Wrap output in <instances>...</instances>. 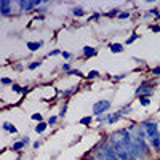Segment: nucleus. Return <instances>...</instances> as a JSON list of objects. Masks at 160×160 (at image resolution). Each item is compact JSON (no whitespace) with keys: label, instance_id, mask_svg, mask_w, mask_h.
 <instances>
[{"label":"nucleus","instance_id":"bb28decb","mask_svg":"<svg viewBox=\"0 0 160 160\" xmlns=\"http://www.w3.org/2000/svg\"><path fill=\"white\" fill-rule=\"evenodd\" d=\"M149 15H152V16H158V15H160V10H158V8H151V10H149Z\"/></svg>","mask_w":160,"mask_h":160},{"label":"nucleus","instance_id":"4468645a","mask_svg":"<svg viewBox=\"0 0 160 160\" xmlns=\"http://www.w3.org/2000/svg\"><path fill=\"white\" fill-rule=\"evenodd\" d=\"M93 122V117L91 115H87V117H82V118H80V125H88V123H91Z\"/></svg>","mask_w":160,"mask_h":160},{"label":"nucleus","instance_id":"6e6552de","mask_svg":"<svg viewBox=\"0 0 160 160\" xmlns=\"http://www.w3.org/2000/svg\"><path fill=\"white\" fill-rule=\"evenodd\" d=\"M2 127H3V130H5V131L11 133V135H15V133L18 131V130H16V127L13 125V123H10V122H3V125H2Z\"/></svg>","mask_w":160,"mask_h":160},{"label":"nucleus","instance_id":"f3484780","mask_svg":"<svg viewBox=\"0 0 160 160\" xmlns=\"http://www.w3.org/2000/svg\"><path fill=\"white\" fill-rule=\"evenodd\" d=\"M120 13H122V11H120V8H112L109 13H106V16H115V15L118 16Z\"/></svg>","mask_w":160,"mask_h":160},{"label":"nucleus","instance_id":"dca6fc26","mask_svg":"<svg viewBox=\"0 0 160 160\" xmlns=\"http://www.w3.org/2000/svg\"><path fill=\"white\" fill-rule=\"evenodd\" d=\"M138 38H139V35H138V34H131V37H128V38H127L125 45H131V43L135 42V40H138Z\"/></svg>","mask_w":160,"mask_h":160},{"label":"nucleus","instance_id":"423d86ee","mask_svg":"<svg viewBox=\"0 0 160 160\" xmlns=\"http://www.w3.org/2000/svg\"><path fill=\"white\" fill-rule=\"evenodd\" d=\"M96 55V48L95 47H83V56L85 58H91V56H95Z\"/></svg>","mask_w":160,"mask_h":160},{"label":"nucleus","instance_id":"e433bc0d","mask_svg":"<svg viewBox=\"0 0 160 160\" xmlns=\"http://www.w3.org/2000/svg\"><path fill=\"white\" fill-rule=\"evenodd\" d=\"M22 141H24L26 144H29V141H31V139H29V136H24V138H22Z\"/></svg>","mask_w":160,"mask_h":160},{"label":"nucleus","instance_id":"a878e982","mask_svg":"<svg viewBox=\"0 0 160 160\" xmlns=\"http://www.w3.org/2000/svg\"><path fill=\"white\" fill-rule=\"evenodd\" d=\"M56 122H58V117H56V115H51V117L48 118V125H55Z\"/></svg>","mask_w":160,"mask_h":160},{"label":"nucleus","instance_id":"a211bd4d","mask_svg":"<svg viewBox=\"0 0 160 160\" xmlns=\"http://www.w3.org/2000/svg\"><path fill=\"white\" fill-rule=\"evenodd\" d=\"M40 66H42V61H35V62H31L28 68L31 69V71H34V69H37V68H40Z\"/></svg>","mask_w":160,"mask_h":160},{"label":"nucleus","instance_id":"5701e85b","mask_svg":"<svg viewBox=\"0 0 160 160\" xmlns=\"http://www.w3.org/2000/svg\"><path fill=\"white\" fill-rule=\"evenodd\" d=\"M127 18H130V11H122L118 15V19H127Z\"/></svg>","mask_w":160,"mask_h":160},{"label":"nucleus","instance_id":"9d476101","mask_svg":"<svg viewBox=\"0 0 160 160\" xmlns=\"http://www.w3.org/2000/svg\"><path fill=\"white\" fill-rule=\"evenodd\" d=\"M48 128V122H40L38 125H35V133H38V135H40V133H43L45 130Z\"/></svg>","mask_w":160,"mask_h":160},{"label":"nucleus","instance_id":"39448f33","mask_svg":"<svg viewBox=\"0 0 160 160\" xmlns=\"http://www.w3.org/2000/svg\"><path fill=\"white\" fill-rule=\"evenodd\" d=\"M10 7H11V2H7V0H2V2H0V15H2V16H8L10 13H11Z\"/></svg>","mask_w":160,"mask_h":160},{"label":"nucleus","instance_id":"c85d7f7f","mask_svg":"<svg viewBox=\"0 0 160 160\" xmlns=\"http://www.w3.org/2000/svg\"><path fill=\"white\" fill-rule=\"evenodd\" d=\"M61 69H62V71H66V72H71V71H72V69H71V66H69L68 62H64V64L61 66Z\"/></svg>","mask_w":160,"mask_h":160},{"label":"nucleus","instance_id":"7c9ffc66","mask_svg":"<svg viewBox=\"0 0 160 160\" xmlns=\"http://www.w3.org/2000/svg\"><path fill=\"white\" fill-rule=\"evenodd\" d=\"M127 75H128L127 72H125V74H120V75H115V77H114V80H123Z\"/></svg>","mask_w":160,"mask_h":160},{"label":"nucleus","instance_id":"aec40b11","mask_svg":"<svg viewBox=\"0 0 160 160\" xmlns=\"http://www.w3.org/2000/svg\"><path fill=\"white\" fill-rule=\"evenodd\" d=\"M32 120H37V122L40 123V122H43V117H42V114L35 112V114H32Z\"/></svg>","mask_w":160,"mask_h":160},{"label":"nucleus","instance_id":"1a4fd4ad","mask_svg":"<svg viewBox=\"0 0 160 160\" xmlns=\"http://www.w3.org/2000/svg\"><path fill=\"white\" fill-rule=\"evenodd\" d=\"M109 48H111V51H112V53H122V51L125 50L122 43H111V45H109Z\"/></svg>","mask_w":160,"mask_h":160},{"label":"nucleus","instance_id":"ddd939ff","mask_svg":"<svg viewBox=\"0 0 160 160\" xmlns=\"http://www.w3.org/2000/svg\"><path fill=\"white\" fill-rule=\"evenodd\" d=\"M72 15L74 16H83L85 15V10L82 7H75V8H72Z\"/></svg>","mask_w":160,"mask_h":160},{"label":"nucleus","instance_id":"473e14b6","mask_svg":"<svg viewBox=\"0 0 160 160\" xmlns=\"http://www.w3.org/2000/svg\"><path fill=\"white\" fill-rule=\"evenodd\" d=\"M152 74H154V75H160V66H158V68H154V69H152Z\"/></svg>","mask_w":160,"mask_h":160},{"label":"nucleus","instance_id":"f8f14e48","mask_svg":"<svg viewBox=\"0 0 160 160\" xmlns=\"http://www.w3.org/2000/svg\"><path fill=\"white\" fill-rule=\"evenodd\" d=\"M24 146H26V142L21 139V141H18V142H15L13 144V148H11V151H15V152H18V151H21V149H24Z\"/></svg>","mask_w":160,"mask_h":160},{"label":"nucleus","instance_id":"c756f323","mask_svg":"<svg viewBox=\"0 0 160 160\" xmlns=\"http://www.w3.org/2000/svg\"><path fill=\"white\" fill-rule=\"evenodd\" d=\"M61 56H62L64 59H71V56H72V55H71L69 51H62V53H61Z\"/></svg>","mask_w":160,"mask_h":160},{"label":"nucleus","instance_id":"c9c22d12","mask_svg":"<svg viewBox=\"0 0 160 160\" xmlns=\"http://www.w3.org/2000/svg\"><path fill=\"white\" fill-rule=\"evenodd\" d=\"M32 148H34V149H38V148H40V141H35V142L32 144Z\"/></svg>","mask_w":160,"mask_h":160},{"label":"nucleus","instance_id":"6ab92c4d","mask_svg":"<svg viewBox=\"0 0 160 160\" xmlns=\"http://www.w3.org/2000/svg\"><path fill=\"white\" fill-rule=\"evenodd\" d=\"M11 88H13V91H16V93H24L26 90H28V88H21L19 85H15V83L11 85Z\"/></svg>","mask_w":160,"mask_h":160},{"label":"nucleus","instance_id":"2f4dec72","mask_svg":"<svg viewBox=\"0 0 160 160\" xmlns=\"http://www.w3.org/2000/svg\"><path fill=\"white\" fill-rule=\"evenodd\" d=\"M66 111H68V106L64 104V108H62V109H61V112H59V117H64V115H66Z\"/></svg>","mask_w":160,"mask_h":160},{"label":"nucleus","instance_id":"f03ea898","mask_svg":"<svg viewBox=\"0 0 160 160\" xmlns=\"http://www.w3.org/2000/svg\"><path fill=\"white\" fill-rule=\"evenodd\" d=\"M111 108V101L109 99H101V101H96L95 104H93V114H95L96 117L99 115H104L106 111H108Z\"/></svg>","mask_w":160,"mask_h":160},{"label":"nucleus","instance_id":"20e7f679","mask_svg":"<svg viewBox=\"0 0 160 160\" xmlns=\"http://www.w3.org/2000/svg\"><path fill=\"white\" fill-rule=\"evenodd\" d=\"M136 95L138 96H146V98H151L154 95V87H146V85H141L136 88Z\"/></svg>","mask_w":160,"mask_h":160},{"label":"nucleus","instance_id":"7ed1b4c3","mask_svg":"<svg viewBox=\"0 0 160 160\" xmlns=\"http://www.w3.org/2000/svg\"><path fill=\"white\" fill-rule=\"evenodd\" d=\"M42 3L43 2H40V0H31V2H24V0H21V2H18V7H19L21 11H32V10H37Z\"/></svg>","mask_w":160,"mask_h":160},{"label":"nucleus","instance_id":"b1692460","mask_svg":"<svg viewBox=\"0 0 160 160\" xmlns=\"http://www.w3.org/2000/svg\"><path fill=\"white\" fill-rule=\"evenodd\" d=\"M98 75H99V72H98V71H90V72L87 74V77H88V78H95V77H98Z\"/></svg>","mask_w":160,"mask_h":160},{"label":"nucleus","instance_id":"2eb2a0df","mask_svg":"<svg viewBox=\"0 0 160 160\" xmlns=\"http://www.w3.org/2000/svg\"><path fill=\"white\" fill-rule=\"evenodd\" d=\"M139 104L144 106V108H148L151 104V98H146V96H139Z\"/></svg>","mask_w":160,"mask_h":160},{"label":"nucleus","instance_id":"cd10ccee","mask_svg":"<svg viewBox=\"0 0 160 160\" xmlns=\"http://www.w3.org/2000/svg\"><path fill=\"white\" fill-rule=\"evenodd\" d=\"M61 50H51L50 53H48V56H58V55H61Z\"/></svg>","mask_w":160,"mask_h":160},{"label":"nucleus","instance_id":"f257e3e1","mask_svg":"<svg viewBox=\"0 0 160 160\" xmlns=\"http://www.w3.org/2000/svg\"><path fill=\"white\" fill-rule=\"evenodd\" d=\"M142 130H144L146 135H148L151 146H152L155 151H158V149H160V133H158V125H157L155 122H144V123H142Z\"/></svg>","mask_w":160,"mask_h":160},{"label":"nucleus","instance_id":"9b49d317","mask_svg":"<svg viewBox=\"0 0 160 160\" xmlns=\"http://www.w3.org/2000/svg\"><path fill=\"white\" fill-rule=\"evenodd\" d=\"M120 117H122V112L118 111L117 114H114V115H111V117H109V120H108V123H109V125H114L115 122H118V120H120Z\"/></svg>","mask_w":160,"mask_h":160},{"label":"nucleus","instance_id":"412c9836","mask_svg":"<svg viewBox=\"0 0 160 160\" xmlns=\"http://www.w3.org/2000/svg\"><path fill=\"white\" fill-rule=\"evenodd\" d=\"M120 112H122V115H127V114H130V112H131V106H125V108H122V109H120Z\"/></svg>","mask_w":160,"mask_h":160},{"label":"nucleus","instance_id":"0eeeda50","mask_svg":"<svg viewBox=\"0 0 160 160\" xmlns=\"http://www.w3.org/2000/svg\"><path fill=\"white\" fill-rule=\"evenodd\" d=\"M43 47V42L42 40H38V42H28V48L31 51H37L38 48H42Z\"/></svg>","mask_w":160,"mask_h":160},{"label":"nucleus","instance_id":"72a5a7b5","mask_svg":"<svg viewBox=\"0 0 160 160\" xmlns=\"http://www.w3.org/2000/svg\"><path fill=\"white\" fill-rule=\"evenodd\" d=\"M35 11H37V13H45V11H47V8H45V7H38Z\"/></svg>","mask_w":160,"mask_h":160},{"label":"nucleus","instance_id":"4be33fe9","mask_svg":"<svg viewBox=\"0 0 160 160\" xmlns=\"http://www.w3.org/2000/svg\"><path fill=\"white\" fill-rule=\"evenodd\" d=\"M3 85H13V80L11 78H8V77H2V80H0Z\"/></svg>","mask_w":160,"mask_h":160},{"label":"nucleus","instance_id":"f704fd0d","mask_svg":"<svg viewBox=\"0 0 160 160\" xmlns=\"http://www.w3.org/2000/svg\"><path fill=\"white\" fill-rule=\"evenodd\" d=\"M152 32H160V26H152Z\"/></svg>","mask_w":160,"mask_h":160},{"label":"nucleus","instance_id":"393cba45","mask_svg":"<svg viewBox=\"0 0 160 160\" xmlns=\"http://www.w3.org/2000/svg\"><path fill=\"white\" fill-rule=\"evenodd\" d=\"M68 74H69V75H77V77H82V75H83L78 69H72V71H71V72H68Z\"/></svg>","mask_w":160,"mask_h":160}]
</instances>
